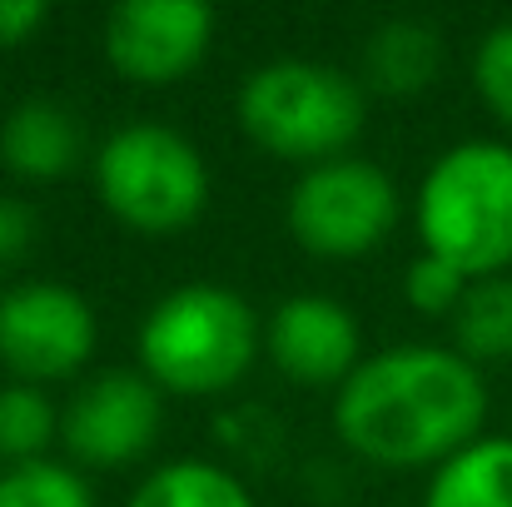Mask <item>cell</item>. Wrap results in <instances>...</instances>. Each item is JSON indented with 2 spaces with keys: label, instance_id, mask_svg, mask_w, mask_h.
<instances>
[{
  "label": "cell",
  "instance_id": "cell-9",
  "mask_svg": "<svg viewBox=\"0 0 512 507\" xmlns=\"http://www.w3.org/2000/svg\"><path fill=\"white\" fill-rule=\"evenodd\" d=\"M214 40V10L199 0H125L105 15V60L130 85L184 80Z\"/></svg>",
  "mask_w": 512,
  "mask_h": 507
},
{
  "label": "cell",
  "instance_id": "cell-12",
  "mask_svg": "<svg viewBox=\"0 0 512 507\" xmlns=\"http://www.w3.org/2000/svg\"><path fill=\"white\" fill-rule=\"evenodd\" d=\"M443 65V35L428 20L398 15L363 40V80L383 95H418Z\"/></svg>",
  "mask_w": 512,
  "mask_h": 507
},
{
  "label": "cell",
  "instance_id": "cell-4",
  "mask_svg": "<svg viewBox=\"0 0 512 507\" xmlns=\"http://www.w3.org/2000/svg\"><path fill=\"white\" fill-rule=\"evenodd\" d=\"M239 130L294 165L314 169L343 160L348 145L363 135L368 100L363 85L319 60H269L239 85Z\"/></svg>",
  "mask_w": 512,
  "mask_h": 507
},
{
  "label": "cell",
  "instance_id": "cell-8",
  "mask_svg": "<svg viewBox=\"0 0 512 507\" xmlns=\"http://www.w3.org/2000/svg\"><path fill=\"white\" fill-rule=\"evenodd\" d=\"M160 428H165V393L140 368H105L85 378L60 413V438L70 458L85 468H125L145 458Z\"/></svg>",
  "mask_w": 512,
  "mask_h": 507
},
{
  "label": "cell",
  "instance_id": "cell-15",
  "mask_svg": "<svg viewBox=\"0 0 512 507\" xmlns=\"http://www.w3.org/2000/svg\"><path fill=\"white\" fill-rule=\"evenodd\" d=\"M130 507H254V493L219 463L174 458L135 488Z\"/></svg>",
  "mask_w": 512,
  "mask_h": 507
},
{
  "label": "cell",
  "instance_id": "cell-11",
  "mask_svg": "<svg viewBox=\"0 0 512 507\" xmlns=\"http://www.w3.org/2000/svg\"><path fill=\"white\" fill-rule=\"evenodd\" d=\"M80 115L50 95L20 100L0 120V165L20 179H60L80 165Z\"/></svg>",
  "mask_w": 512,
  "mask_h": 507
},
{
  "label": "cell",
  "instance_id": "cell-13",
  "mask_svg": "<svg viewBox=\"0 0 512 507\" xmlns=\"http://www.w3.org/2000/svg\"><path fill=\"white\" fill-rule=\"evenodd\" d=\"M423 507H512V438H473L433 468Z\"/></svg>",
  "mask_w": 512,
  "mask_h": 507
},
{
  "label": "cell",
  "instance_id": "cell-20",
  "mask_svg": "<svg viewBox=\"0 0 512 507\" xmlns=\"http://www.w3.org/2000/svg\"><path fill=\"white\" fill-rule=\"evenodd\" d=\"M35 244V209L25 199H10L0 194V269L20 264Z\"/></svg>",
  "mask_w": 512,
  "mask_h": 507
},
{
  "label": "cell",
  "instance_id": "cell-21",
  "mask_svg": "<svg viewBox=\"0 0 512 507\" xmlns=\"http://www.w3.org/2000/svg\"><path fill=\"white\" fill-rule=\"evenodd\" d=\"M45 0H0V50L30 40L40 25H45Z\"/></svg>",
  "mask_w": 512,
  "mask_h": 507
},
{
  "label": "cell",
  "instance_id": "cell-16",
  "mask_svg": "<svg viewBox=\"0 0 512 507\" xmlns=\"http://www.w3.org/2000/svg\"><path fill=\"white\" fill-rule=\"evenodd\" d=\"M60 438V413L35 383H5L0 388V458L10 468L40 463L45 448Z\"/></svg>",
  "mask_w": 512,
  "mask_h": 507
},
{
  "label": "cell",
  "instance_id": "cell-1",
  "mask_svg": "<svg viewBox=\"0 0 512 507\" xmlns=\"http://www.w3.org/2000/svg\"><path fill=\"white\" fill-rule=\"evenodd\" d=\"M483 418V368L443 343H398L363 358L334 398L339 438L378 468H438L483 438Z\"/></svg>",
  "mask_w": 512,
  "mask_h": 507
},
{
  "label": "cell",
  "instance_id": "cell-6",
  "mask_svg": "<svg viewBox=\"0 0 512 507\" xmlns=\"http://www.w3.org/2000/svg\"><path fill=\"white\" fill-rule=\"evenodd\" d=\"M398 224V184L358 155L304 169L289 189V234L314 259L373 254Z\"/></svg>",
  "mask_w": 512,
  "mask_h": 507
},
{
  "label": "cell",
  "instance_id": "cell-17",
  "mask_svg": "<svg viewBox=\"0 0 512 507\" xmlns=\"http://www.w3.org/2000/svg\"><path fill=\"white\" fill-rule=\"evenodd\" d=\"M0 507H95V493L70 463L40 458L0 473Z\"/></svg>",
  "mask_w": 512,
  "mask_h": 507
},
{
  "label": "cell",
  "instance_id": "cell-2",
  "mask_svg": "<svg viewBox=\"0 0 512 507\" xmlns=\"http://www.w3.org/2000/svg\"><path fill=\"white\" fill-rule=\"evenodd\" d=\"M418 239L423 254L493 279L512 269V145L463 140L443 150L418 184Z\"/></svg>",
  "mask_w": 512,
  "mask_h": 507
},
{
  "label": "cell",
  "instance_id": "cell-18",
  "mask_svg": "<svg viewBox=\"0 0 512 507\" xmlns=\"http://www.w3.org/2000/svg\"><path fill=\"white\" fill-rule=\"evenodd\" d=\"M473 85H478V100L493 110V120L512 130V20L493 25L478 50H473Z\"/></svg>",
  "mask_w": 512,
  "mask_h": 507
},
{
  "label": "cell",
  "instance_id": "cell-10",
  "mask_svg": "<svg viewBox=\"0 0 512 507\" xmlns=\"http://www.w3.org/2000/svg\"><path fill=\"white\" fill-rule=\"evenodd\" d=\"M264 348L279 373L294 383L324 388V383H348V373L363 363V334L358 319L329 294H294L284 299L269 324H264Z\"/></svg>",
  "mask_w": 512,
  "mask_h": 507
},
{
  "label": "cell",
  "instance_id": "cell-19",
  "mask_svg": "<svg viewBox=\"0 0 512 507\" xmlns=\"http://www.w3.org/2000/svg\"><path fill=\"white\" fill-rule=\"evenodd\" d=\"M468 274L463 269H453V264H443V259H433V254H418L413 264H408V279H403V299H408V309H418V314H428V319H453L458 314V304H463V294H468Z\"/></svg>",
  "mask_w": 512,
  "mask_h": 507
},
{
  "label": "cell",
  "instance_id": "cell-5",
  "mask_svg": "<svg viewBox=\"0 0 512 507\" xmlns=\"http://www.w3.org/2000/svg\"><path fill=\"white\" fill-rule=\"evenodd\" d=\"M100 204L135 234H179L209 204V165L170 125H125L95 155Z\"/></svg>",
  "mask_w": 512,
  "mask_h": 507
},
{
  "label": "cell",
  "instance_id": "cell-3",
  "mask_svg": "<svg viewBox=\"0 0 512 507\" xmlns=\"http://www.w3.org/2000/svg\"><path fill=\"white\" fill-rule=\"evenodd\" d=\"M259 319L224 284H179L140 324V373L179 398L229 393L259 358Z\"/></svg>",
  "mask_w": 512,
  "mask_h": 507
},
{
  "label": "cell",
  "instance_id": "cell-7",
  "mask_svg": "<svg viewBox=\"0 0 512 507\" xmlns=\"http://www.w3.org/2000/svg\"><path fill=\"white\" fill-rule=\"evenodd\" d=\"M100 343V319L85 294L55 279H25L0 294V363L15 383L75 378Z\"/></svg>",
  "mask_w": 512,
  "mask_h": 507
},
{
  "label": "cell",
  "instance_id": "cell-14",
  "mask_svg": "<svg viewBox=\"0 0 512 507\" xmlns=\"http://www.w3.org/2000/svg\"><path fill=\"white\" fill-rule=\"evenodd\" d=\"M453 348L483 368V363H512V274L473 279L458 314H453Z\"/></svg>",
  "mask_w": 512,
  "mask_h": 507
}]
</instances>
